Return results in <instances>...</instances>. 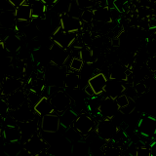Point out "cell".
<instances>
[{
  "mask_svg": "<svg viewBox=\"0 0 156 156\" xmlns=\"http://www.w3.org/2000/svg\"><path fill=\"white\" fill-rule=\"evenodd\" d=\"M78 33L76 32H66L60 27L58 26L52 34L53 43L57 46L61 47L65 50H67L68 48L72 46V44L75 42Z\"/></svg>",
  "mask_w": 156,
  "mask_h": 156,
  "instance_id": "6da1fadb",
  "label": "cell"
},
{
  "mask_svg": "<svg viewBox=\"0 0 156 156\" xmlns=\"http://www.w3.org/2000/svg\"><path fill=\"white\" fill-rule=\"evenodd\" d=\"M97 112L98 115L101 117V120H112L118 112V106L114 99L105 97L98 105Z\"/></svg>",
  "mask_w": 156,
  "mask_h": 156,
  "instance_id": "7a4b0ae2",
  "label": "cell"
},
{
  "mask_svg": "<svg viewBox=\"0 0 156 156\" xmlns=\"http://www.w3.org/2000/svg\"><path fill=\"white\" fill-rule=\"evenodd\" d=\"M47 143L42 139V136L38 133L34 134L27 140H24L23 149L29 156H35L39 153L46 151L47 149Z\"/></svg>",
  "mask_w": 156,
  "mask_h": 156,
  "instance_id": "3957f363",
  "label": "cell"
},
{
  "mask_svg": "<svg viewBox=\"0 0 156 156\" xmlns=\"http://www.w3.org/2000/svg\"><path fill=\"white\" fill-rule=\"evenodd\" d=\"M95 127L97 136H99L100 140L105 141L112 140L118 132L117 126H115L111 120H101Z\"/></svg>",
  "mask_w": 156,
  "mask_h": 156,
  "instance_id": "277c9868",
  "label": "cell"
},
{
  "mask_svg": "<svg viewBox=\"0 0 156 156\" xmlns=\"http://www.w3.org/2000/svg\"><path fill=\"white\" fill-rule=\"evenodd\" d=\"M49 99H50L54 110L58 114H62V112L69 108L71 105V98L62 90L58 91Z\"/></svg>",
  "mask_w": 156,
  "mask_h": 156,
  "instance_id": "5b68a950",
  "label": "cell"
},
{
  "mask_svg": "<svg viewBox=\"0 0 156 156\" xmlns=\"http://www.w3.org/2000/svg\"><path fill=\"white\" fill-rule=\"evenodd\" d=\"M95 121L87 113H81L77 115V118L72 128L80 136H88L95 128Z\"/></svg>",
  "mask_w": 156,
  "mask_h": 156,
  "instance_id": "8992f818",
  "label": "cell"
},
{
  "mask_svg": "<svg viewBox=\"0 0 156 156\" xmlns=\"http://www.w3.org/2000/svg\"><path fill=\"white\" fill-rule=\"evenodd\" d=\"M23 86V79H20L13 76H5L0 84V96L8 97L12 95L13 93H16L22 90Z\"/></svg>",
  "mask_w": 156,
  "mask_h": 156,
  "instance_id": "52a82bcc",
  "label": "cell"
},
{
  "mask_svg": "<svg viewBox=\"0 0 156 156\" xmlns=\"http://www.w3.org/2000/svg\"><path fill=\"white\" fill-rule=\"evenodd\" d=\"M58 24L60 27L66 32H76L80 31L82 29L83 23H81L80 19H76L70 17L67 14L58 15Z\"/></svg>",
  "mask_w": 156,
  "mask_h": 156,
  "instance_id": "ba28073f",
  "label": "cell"
},
{
  "mask_svg": "<svg viewBox=\"0 0 156 156\" xmlns=\"http://www.w3.org/2000/svg\"><path fill=\"white\" fill-rule=\"evenodd\" d=\"M68 58H69L68 51L53 43V45L50 47V61L52 65L57 67H61L67 62Z\"/></svg>",
  "mask_w": 156,
  "mask_h": 156,
  "instance_id": "9c48e42d",
  "label": "cell"
},
{
  "mask_svg": "<svg viewBox=\"0 0 156 156\" xmlns=\"http://www.w3.org/2000/svg\"><path fill=\"white\" fill-rule=\"evenodd\" d=\"M60 116L58 114H50L41 117L40 129L44 133L54 134L60 129Z\"/></svg>",
  "mask_w": 156,
  "mask_h": 156,
  "instance_id": "30bf717a",
  "label": "cell"
},
{
  "mask_svg": "<svg viewBox=\"0 0 156 156\" xmlns=\"http://www.w3.org/2000/svg\"><path fill=\"white\" fill-rule=\"evenodd\" d=\"M156 120L152 116H144L143 117L138 125V129L140 136L144 138H151L155 135L156 132Z\"/></svg>",
  "mask_w": 156,
  "mask_h": 156,
  "instance_id": "8fae6325",
  "label": "cell"
},
{
  "mask_svg": "<svg viewBox=\"0 0 156 156\" xmlns=\"http://www.w3.org/2000/svg\"><path fill=\"white\" fill-rule=\"evenodd\" d=\"M2 136L8 144H18L22 140V133L19 126L16 124L7 123L2 130Z\"/></svg>",
  "mask_w": 156,
  "mask_h": 156,
  "instance_id": "7c38bea8",
  "label": "cell"
},
{
  "mask_svg": "<svg viewBox=\"0 0 156 156\" xmlns=\"http://www.w3.org/2000/svg\"><path fill=\"white\" fill-rule=\"evenodd\" d=\"M107 78L102 72H98L88 79V86L94 92L95 96L101 95L105 92Z\"/></svg>",
  "mask_w": 156,
  "mask_h": 156,
  "instance_id": "4fadbf2b",
  "label": "cell"
},
{
  "mask_svg": "<svg viewBox=\"0 0 156 156\" xmlns=\"http://www.w3.org/2000/svg\"><path fill=\"white\" fill-rule=\"evenodd\" d=\"M14 14L17 23H29L30 21H32L30 2L23 0L21 5H19L17 8L14 9Z\"/></svg>",
  "mask_w": 156,
  "mask_h": 156,
  "instance_id": "5bb4252c",
  "label": "cell"
},
{
  "mask_svg": "<svg viewBox=\"0 0 156 156\" xmlns=\"http://www.w3.org/2000/svg\"><path fill=\"white\" fill-rule=\"evenodd\" d=\"M32 110H33L34 113L37 114L40 117L56 113L55 110H54V108H53L52 105H51L50 99L46 96H42L40 99L37 101L36 104L32 106Z\"/></svg>",
  "mask_w": 156,
  "mask_h": 156,
  "instance_id": "9a60e30c",
  "label": "cell"
},
{
  "mask_svg": "<svg viewBox=\"0 0 156 156\" xmlns=\"http://www.w3.org/2000/svg\"><path fill=\"white\" fill-rule=\"evenodd\" d=\"M12 118L20 123H27L33 120L34 113L27 101L17 110L12 111Z\"/></svg>",
  "mask_w": 156,
  "mask_h": 156,
  "instance_id": "2e32d148",
  "label": "cell"
},
{
  "mask_svg": "<svg viewBox=\"0 0 156 156\" xmlns=\"http://www.w3.org/2000/svg\"><path fill=\"white\" fill-rule=\"evenodd\" d=\"M7 105L10 110H17L21 106H23L27 101V97L23 90H20L16 93H13L12 95L5 98Z\"/></svg>",
  "mask_w": 156,
  "mask_h": 156,
  "instance_id": "e0dca14e",
  "label": "cell"
},
{
  "mask_svg": "<svg viewBox=\"0 0 156 156\" xmlns=\"http://www.w3.org/2000/svg\"><path fill=\"white\" fill-rule=\"evenodd\" d=\"M125 91H126V87L123 84V82L107 79L104 93H106L107 94L106 97L112 98V99L115 100L118 96L123 95L125 93Z\"/></svg>",
  "mask_w": 156,
  "mask_h": 156,
  "instance_id": "ac0fdd59",
  "label": "cell"
},
{
  "mask_svg": "<svg viewBox=\"0 0 156 156\" xmlns=\"http://www.w3.org/2000/svg\"><path fill=\"white\" fill-rule=\"evenodd\" d=\"M1 43L6 53L17 54L22 49V41L18 35H8L2 39Z\"/></svg>",
  "mask_w": 156,
  "mask_h": 156,
  "instance_id": "d6986e66",
  "label": "cell"
},
{
  "mask_svg": "<svg viewBox=\"0 0 156 156\" xmlns=\"http://www.w3.org/2000/svg\"><path fill=\"white\" fill-rule=\"evenodd\" d=\"M16 23L13 9L0 10V27L3 29H12L16 27Z\"/></svg>",
  "mask_w": 156,
  "mask_h": 156,
  "instance_id": "ffe728a7",
  "label": "cell"
},
{
  "mask_svg": "<svg viewBox=\"0 0 156 156\" xmlns=\"http://www.w3.org/2000/svg\"><path fill=\"white\" fill-rule=\"evenodd\" d=\"M115 102L118 106V111H120L122 114H130L135 109L134 101H132L131 98L126 94L117 97Z\"/></svg>",
  "mask_w": 156,
  "mask_h": 156,
  "instance_id": "44dd1931",
  "label": "cell"
},
{
  "mask_svg": "<svg viewBox=\"0 0 156 156\" xmlns=\"http://www.w3.org/2000/svg\"><path fill=\"white\" fill-rule=\"evenodd\" d=\"M129 75L128 68L120 63H113L109 68V79L123 82L126 81Z\"/></svg>",
  "mask_w": 156,
  "mask_h": 156,
  "instance_id": "7402d4cb",
  "label": "cell"
},
{
  "mask_svg": "<svg viewBox=\"0 0 156 156\" xmlns=\"http://www.w3.org/2000/svg\"><path fill=\"white\" fill-rule=\"evenodd\" d=\"M47 5L44 0H34L30 3L32 20H43L46 17Z\"/></svg>",
  "mask_w": 156,
  "mask_h": 156,
  "instance_id": "603a6c76",
  "label": "cell"
},
{
  "mask_svg": "<svg viewBox=\"0 0 156 156\" xmlns=\"http://www.w3.org/2000/svg\"><path fill=\"white\" fill-rule=\"evenodd\" d=\"M93 13H94V21L99 23H111L112 18L110 10L107 7H100L97 6L93 9Z\"/></svg>",
  "mask_w": 156,
  "mask_h": 156,
  "instance_id": "cb8c5ba5",
  "label": "cell"
},
{
  "mask_svg": "<svg viewBox=\"0 0 156 156\" xmlns=\"http://www.w3.org/2000/svg\"><path fill=\"white\" fill-rule=\"evenodd\" d=\"M58 116H60V126H62L66 130L72 128V126L77 118L76 112L72 108H70V107Z\"/></svg>",
  "mask_w": 156,
  "mask_h": 156,
  "instance_id": "d4e9b609",
  "label": "cell"
},
{
  "mask_svg": "<svg viewBox=\"0 0 156 156\" xmlns=\"http://www.w3.org/2000/svg\"><path fill=\"white\" fill-rule=\"evenodd\" d=\"M80 83V75L76 72L68 71L66 76L63 77V85L66 88H68L70 90L77 89L79 87Z\"/></svg>",
  "mask_w": 156,
  "mask_h": 156,
  "instance_id": "484cf974",
  "label": "cell"
},
{
  "mask_svg": "<svg viewBox=\"0 0 156 156\" xmlns=\"http://www.w3.org/2000/svg\"><path fill=\"white\" fill-rule=\"evenodd\" d=\"M71 152L73 156H88L90 153V148L85 141L78 140L73 144Z\"/></svg>",
  "mask_w": 156,
  "mask_h": 156,
  "instance_id": "4316f807",
  "label": "cell"
},
{
  "mask_svg": "<svg viewBox=\"0 0 156 156\" xmlns=\"http://www.w3.org/2000/svg\"><path fill=\"white\" fill-rule=\"evenodd\" d=\"M80 58L83 62V63L85 62L87 65L94 63L97 60L93 49L91 47H87V46H84L80 49Z\"/></svg>",
  "mask_w": 156,
  "mask_h": 156,
  "instance_id": "83f0119b",
  "label": "cell"
},
{
  "mask_svg": "<svg viewBox=\"0 0 156 156\" xmlns=\"http://www.w3.org/2000/svg\"><path fill=\"white\" fill-rule=\"evenodd\" d=\"M81 13H82V10L79 7H78V5L76 3V0H75V1H70L69 7H68V10H67V13L66 14L69 15L70 17L79 19Z\"/></svg>",
  "mask_w": 156,
  "mask_h": 156,
  "instance_id": "f1b7e54d",
  "label": "cell"
},
{
  "mask_svg": "<svg viewBox=\"0 0 156 156\" xmlns=\"http://www.w3.org/2000/svg\"><path fill=\"white\" fill-rule=\"evenodd\" d=\"M80 21L81 23H92L94 22V13H93V9H88V10H83L81 15H80Z\"/></svg>",
  "mask_w": 156,
  "mask_h": 156,
  "instance_id": "f546056e",
  "label": "cell"
},
{
  "mask_svg": "<svg viewBox=\"0 0 156 156\" xmlns=\"http://www.w3.org/2000/svg\"><path fill=\"white\" fill-rule=\"evenodd\" d=\"M83 66H84V63L81 61V58H72L70 60V62H69V68H70V71L72 72H80L83 68Z\"/></svg>",
  "mask_w": 156,
  "mask_h": 156,
  "instance_id": "4dcf8cb0",
  "label": "cell"
},
{
  "mask_svg": "<svg viewBox=\"0 0 156 156\" xmlns=\"http://www.w3.org/2000/svg\"><path fill=\"white\" fill-rule=\"evenodd\" d=\"M104 156H121V150L117 146H105L104 149Z\"/></svg>",
  "mask_w": 156,
  "mask_h": 156,
  "instance_id": "1f68e13d",
  "label": "cell"
},
{
  "mask_svg": "<svg viewBox=\"0 0 156 156\" xmlns=\"http://www.w3.org/2000/svg\"><path fill=\"white\" fill-rule=\"evenodd\" d=\"M133 89L136 95L140 96V95H144V93L147 91V86H146V84L144 81H140L138 83H136Z\"/></svg>",
  "mask_w": 156,
  "mask_h": 156,
  "instance_id": "d6a6232c",
  "label": "cell"
},
{
  "mask_svg": "<svg viewBox=\"0 0 156 156\" xmlns=\"http://www.w3.org/2000/svg\"><path fill=\"white\" fill-rule=\"evenodd\" d=\"M76 3L82 11L88 9H94L95 2H92L90 0H76Z\"/></svg>",
  "mask_w": 156,
  "mask_h": 156,
  "instance_id": "836d02e7",
  "label": "cell"
},
{
  "mask_svg": "<svg viewBox=\"0 0 156 156\" xmlns=\"http://www.w3.org/2000/svg\"><path fill=\"white\" fill-rule=\"evenodd\" d=\"M81 39H82L83 44H84L85 46L90 47V45L92 44V41H93V39H94V38H93L92 33L89 30H84L82 32Z\"/></svg>",
  "mask_w": 156,
  "mask_h": 156,
  "instance_id": "e575fe53",
  "label": "cell"
},
{
  "mask_svg": "<svg viewBox=\"0 0 156 156\" xmlns=\"http://www.w3.org/2000/svg\"><path fill=\"white\" fill-rule=\"evenodd\" d=\"M66 138H67V140L74 141V143H76V141L79 140L80 135L78 134L73 128H70V129L66 130Z\"/></svg>",
  "mask_w": 156,
  "mask_h": 156,
  "instance_id": "d590c367",
  "label": "cell"
},
{
  "mask_svg": "<svg viewBox=\"0 0 156 156\" xmlns=\"http://www.w3.org/2000/svg\"><path fill=\"white\" fill-rule=\"evenodd\" d=\"M9 106L7 105L5 99L0 98V117H6V115L9 113Z\"/></svg>",
  "mask_w": 156,
  "mask_h": 156,
  "instance_id": "8d00e7d4",
  "label": "cell"
},
{
  "mask_svg": "<svg viewBox=\"0 0 156 156\" xmlns=\"http://www.w3.org/2000/svg\"><path fill=\"white\" fill-rule=\"evenodd\" d=\"M135 156H151L149 146H140L136 148Z\"/></svg>",
  "mask_w": 156,
  "mask_h": 156,
  "instance_id": "74e56055",
  "label": "cell"
},
{
  "mask_svg": "<svg viewBox=\"0 0 156 156\" xmlns=\"http://www.w3.org/2000/svg\"><path fill=\"white\" fill-rule=\"evenodd\" d=\"M146 66H147V67L149 68L150 71L155 72V70H156V58H155V56H152L151 58H148L147 62H146Z\"/></svg>",
  "mask_w": 156,
  "mask_h": 156,
  "instance_id": "f35d334b",
  "label": "cell"
},
{
  "mask_svg": "<svg viewBox=\"0 0 156 156\" xmlns=\"http://www.w3.org/2000/svg\"><path fill=\"white\" fill-rule=\"evenodd\" d=\"M155 27H156V20L153 15V16H151L150 18L147 19V28L150 29V30H153V29H155Z\"/></svg>",
  "mask_w": 156,
  "mask_h": 156,
  "instance_id": "ab89813d",
  "label": "cell"
},
{
  "mask_svg": "<svg viewBox=\"0 0 156 156\" xmlns=\"http://www.w3.org/2000/svg\"><path fill=\"white\" fill-rule=\"evenodd\" d=\"M111 45L113 47H119L120 45V39L119 37H115L113 39H111Z\"/></svg>",
  "mask_w": 156,
  "mask_h": 156,
  "instance_id": "60d3db41",
  "label": "cell"
},
{
  "mask_svg": "<svg viewBox=\"0 0 156 156\" xmlns=\"http://www.w3.org/2000/svg\"><path fill=\"white\" fill-rule=\"evenodd\" d=\"M84 91H85V94L87 95V96H89V97H94L95 95H94V92L92 91V89L89 87V86H86L85 87V89H84Z\"/></svg>",
  "mask_w": 156,
  "mask_h": 156,
  "instance_id": "b9f144b4",
  "label": "cell"
},
{
  "mask_svg": "<svg viewBox=\"0 0 156 156\" xmlns=\"http://www.w3.org/2000/svg\"><path fill=\"white\" fill-rule=\"evenodd\" d=\"M35 156H50V154H49L47 151H43V152H41V153H39V154H37V155H35Z\"/></svg>",
  "mask_w": 156,
  "mask_h": 156,
  "instance_id": "7bdbcfd3",
  "label": "cell"
},
{
  "mask_svg": "<svg viewBox=\"0 0 156 156\" xmlns=\"http://www.w3.org/2000/svg\"><path fill=\"white\" fill-rule=\"evenodd\" d=\"M2 41V39H1V37H0V42H1Z\"/></svg>",
  "mask_w": 156,
  "mask_h": 156,
  "instance_id": "ee69618b",
  "label": "cell"
}]
</instances>
